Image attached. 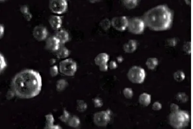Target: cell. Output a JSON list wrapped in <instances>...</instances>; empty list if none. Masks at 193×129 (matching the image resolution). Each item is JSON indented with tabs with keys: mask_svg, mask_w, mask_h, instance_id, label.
<instances>
[{
	"mask_svg": "<svg viewBox=\"0 0 193 129\" xmlns=\"http://www.w3.org/2000/svg\"><path fill=\"white\" fill-rule=\"evenodd\" d=\"M11 90L21 99H30L37 96L42 87V79L37 71L26 69L17 73L11 82Z\"/></svg>",
	"mask_w": 193,
	"mask_h": 129,
	"instance_id": "6da1fadb",
	"label": "cell"
},
{
	"mask_svg": "<svg viewBox=\"0 0 193 129\" xmlns=\"http://www.w3.org/2000/svg\"><path fill=\"white\" fill-rule=\"evenodd\" d=\"M145 25L151 30L162 31L171 28L173 13L166 5H159L147 11L142 17Z\"/></svg>",
	"mask_w": 193,
	"mask_h": 129,
	"instance_id": "7a4b0ae2",
	"label": "cell"
},
{
	"mask_svg": "<svg viewBox=\"0 0 193 129\" xmlns=\"http://www.w3.org/2000/svg\"><path fill=\"white\" fill-rule=\"evenodd\" d=\"M170 125L176 129H182L186 127L190 122V116L187 112L183 110L172 112L169 115Z\"/></svg>",
	"mask_w": 193,
	"mask_h": 129,
	"instance_id": "3957f363",
	"label": "cell"
},
{
	"mask_svg": "<svg viewBox=\"0 0 193 129\" xmlns=\"http://www.w3.org/2000/svg\"><path fill=\"white\" fill-rule=\"evenodd\" d=\"M127 78L130 81L135 84L143 83L145 78V70L140 67H132L127 73Z\"/></svg>",
	"mask_w": 193,
	"mask_h": 129,
	"instance_id": "277c9868",
	"label": "cell"
},
{
	"mask_svg": "<svg viewBox=\"0 0 193 129\" xmlns=\"http://www.w3.org/2000/svg\"><path fill=\"white\" fill-rule=\"evenodd\" d=\"M77 69L76 61L71 59L64 60L60 62L59 71L62 74L66 76H71L75 75Z\"/></svg>",
	"mask_w": 193,
	"mask_h": 129,
	"instance_id": "5b68a950",
	"label": "cell"
},
{
	"mask_svg": "<svg viewBox=\"0 0 193 129\" xmlns=\"http://www.w3.org/2000/svg\"><path fill=\"white\" fill-rule=\"evenodd\" d=\"M145 23L141 18L132 17L128 20V30L131 33L140 35L144 31Z\"/></svg>",
	"mask_w": 193,
	"mask_h": 129,
	"instance_id": "8992f818",
	"label": "cell"
},
{
	"mask_svg": "<svg viewBox=\"0 0 193 129\" xmlns=\"http://www.w3.org/2000/svg\"><path fill=\"white\" fill-rule=\"evenodd\" d=\"M111 112L110 110L100 111L94 114L93 121L97 126L104 127L109 123L111 120Z\"/></svg>",
	"mask_w": 193,
	"mask_h": 129,
	"instance_id": "52a82bcc",
	"label": "cell"
},
{
	"mask_svg": "<svg viewBox=\"0 0 193 129\" xmlns=\"http://www.w3.org/2000/svg\"><path fill=\"white\" fill-rule=\"evenodd\" d=\"M49 7L53 13L60 15L67 11L68 3L65 0H52L50 1Z\"/></svg>",
	"mask_w": 193,
	"mask_h": 129,
	"instance_id": "ba28073f",
	"label": "cell"
},
{
	"mask_svg": "<svg viewBox=\"0 0 193 129\" xmlns=\"http://www.w3.org/2000/svg\"><path fill=\"white\" fill-rule=\"evenodd\" d=\"M128 20L125 16L117 17L111 21L113 27L119 31H124L128 27Z\"/></svg>",
	"mask_w": 193,
	"mask_h": 129,
	"instance_id": "9c48e42d",
	"label": "cell"
},
{
	"mask_svg": "<svg viewBox=\"0 0 193 129\" xmlns=\"http://www.w3.org/2000/svg\"><path fill=\"white\" fill-rule=\"evenodd\" d=\"M48 35L47 29L44 26H36L33 30V36L38 41L45 40Z\"/></svg>",
	"mask_w": 193,
	"mask_h": 129,
	"instance_id": "30bf717a",
	"label": "cell"
},
{
	"mask_svg": "<svg viewBox=\"0 0 193 129\" xmlns=\"http://www.w3.org/2000/svg\"><path fill=\"white\" fill-rule=\"evenodd\" d=\"M45 47L48 50L57 51L60 47V42L56 36L50 37L46 41Z\"/></svg>",
	"mask_w": 193,
	"mask_h": 129,
	"instance_id": "8fae6325",
	"label": "cell"
},
{
	"mask_svg": "<svg viewBox=\"0 0 193 129\" xmlns=\"http://www.w3.org/2000/svg\"><path fill=\"white\" fill-rule=\"evenodd\" d=\"M49 23L53 29L57 30L62 27V21L61 17L58 16H52L49 19Z\"/></svg>",
	"mask_w": 193,
	"mask_h": 129,
	"instance_id": "7c38bea8",
	"label": "cell"
},
{
	"mask_svg": "<svg viewBox=\"0 0 193 129\" xmlns=\"http://www.w3.org/2000/svg\"><path fill=\"white\" fill-rule=\"evenodd\" d=\"M137 43L135 40H130L123 46V50L126 53H131L137 49Z\"/></svg>",
	"mask_w": 193,
	"mask_h": 129,
	"instance_id": "4fadbf2b",
	"label": "cell"
},
{
	"mask_svg": "<svg viewBox=\"0 0 193 129\" xmlns=\"http://www.w3.org/2000/svg\"><path fill=\"white\" fill-rule=\"evenodd\" d=\"M109 60V56L105 53H99L94 59L95 64L99 66L103 64H107Z\"/></svg>",
	"mask_w": 193,
	"mask_h": 129,
	"instance_id": "5bb4252c",
	"label": "cell"
},
{
	"mask_svg": "<svg viewBox=\"0 0 193 129\" xmlns=\"http://www.w3.org/2000/svg\"><path fill=\"white\" fill-rule=\"evenodd\" d=\"M151 95L147 93H143L140 95L139 102L142 106L147 107L151 103Z\"/></svg>",
	"mask_w": 193,
	"mask_h": 129,
	"instance_id": "9a60e30c",
	"label": "cell"
},
{
	"mask_svg": "<svg viewBox=\"0 0 193 129\" xmlns=\"http://www.w3.org/2000/svg\"><path fill=\"white\" fill-rule=\"evenodd\" d=\"M56 36L57 37L61 44H65L69 40V33L64 30H61L57 33Z\"/></svg>",
	"mask_w": 193,
	"mask_h": 129,
	"instance_id": "2e32d148",
	"label": "cell"
},
{
	"mask_svg": "<svg viewBox=\"0 0 193 129\" xmlns=\"http://www.w3.org/2000/svg\"><path fill=\"white\" fill-rule=\"evenodd\" d=\"M69 55V51L65 47H59V49L57 51V57L58 59H65L68 57Z\"/></svg>",
	"mask_w": 193,
	"mask_h": 129,
	"instance_id": "e0dca14e",
	"label": "cell"
},
{
	"mask_svg": "<svg viewBox=\"0 0 193 129\" xmlns=\"http://www.w3.org/2000/svg\"><path fill=\"white\" fill-rule=\"evenodd\" d=\"M20 11L27 21L30 22L31 20V18L33 17V15L30 12L28 6H26V5L21 6V8H20Z\"/></svg>",
	"mask_w": 193,
	"mask_h": 129,
	"instance_id": "ac0fdd59",
	"label": "cell"
},
{
	"mask_svg": "<svg viewBox=\"0 0 193 129\" xmlns=\"http://www.w3.org/2000/svg\"><path fill=\"white\" fill-rule=\"evenodd\" d=\"M159 64V60L155 58H150L147 60L146 65L148 69L154 70L156 68Z\"/></svg>",
	"mask_w": 193,
	"mask_h": 129,
	"instance_id": "d6986e66",
	"label": "cell"
},
{
	"mask_svg": "<svg viewBox=\"0 0 193 129\" xmlns=\"http://www.w3.org/2000/svg\"><path fill=\"white\" fill-rule=\"evenodd\" d=\"M122 2L124 6L128 9H131L136 7L138 3V1L137 0H125Z\"/></svg>",
	"mask_w": 193,
	"mask_h": 129,
	"instance_id": "ffe728a7",
	"label": "cell"
},
{
	"mask_svg": "<svg viewBox=\"0 0 193 129\" xmlns=\"http://www.w3.org/2000/svg\"><path fill=\"white\" fill-rule=\"evenodd\" d=\"M68 86V82L66 80L61 79L57 82L56 89L58 92H62Z\"/></svg>",
	"mask_w": 193,
	"mask_h": 129,
	"instance_id": "44dd1931",
	"label": "cell"
},
{
	"mask_svg": "<svg viewBox=\"0 0 193 129\" xmlns=\"http://www.w3.org/2000/svg\"><path fill=\"white\" fill-rule=\"evenodd\" d=\"M68 125L72 128H77L80 124V121L77 117L74 116L71 117L68 122Z\"/></svg>",
	"mask_w": 193,
	"mask_h": 129,
	"instance_id": "7402d4cb",
	"label": "cell"
},
{
	"mask_svg": "<svg viewBox=\"0 0 193 129\" xmlns=\"http://www.w3.org/2000/svg\"><path fill=\"white\" fill-rule=\"evenodd\" d=\"M88 108V105L83 100H78L76 102V109L79 112H85Z\"/></svg>",
	"mask_w": 193,
	"mask_h": 129,
	"instance_id": "603a6c76",
	"label": "cell"
},
{
	"mask_svg": "<svg viewBox=\"0 0 193 129\" xmlns=\"http://www.w3.org/2000/svg\"><path fill=\"white\" fill-rule=\"evenodd\" d=\"M186 78L185 73L181 71H176L173 74V78L177 82H181L184 80Z\"/></svg>",
	"mask_w": 193,
	"mask_h": 129,
	"instance_id": "cb8c5ba5",
	"label": "cell"
},
{
	"mask_svg": "<svg viewBox=\"0 0 193 129\" xmlns=\"http://www.w3.org/2000/svg\"><path fill=\"white\" fill-rule=\"evenodd\" d=\"M111 25V22L108 18H105L99 23V26L105 31L109 29Z\"/></svg>",
	"mask_w": 193,
	"mask_h": 129,
	"instance_id": "d4e9b609",
	"label": "cell"
},
{
	"mask_svg": "<svg viewBox=\"0 0 193 129\" xmlns=\"http://www.w3.org/2000/svg\"><path fill=\"white\" fill-rule=\"evenodd\" d=\"M177 101L180 103H186L188 100V97L186 94L184 93H179L176 96Z\"/></svg>",
	"mask_w": 193,
	"mask_h": 129,
	"instance_id": "484cf974",
	"label": "cell"
},
{
	"mask_svg": "<svg viewBox=\"0 0 193 129\" xmlns=\"http://www.w3.org/2000/svg\"><path fill=\"white\" fill-rule=\"evenodd\" d=\"M70 117L69 113L66 109H64L63 112V114L59 117V118L63 122L66 123L68 122Z\"/></svg>",
	"mask_w": 193,
	"mask_h": 129,
	"instance_id": "4316f807",
	"label": "cell"
},
{
	"mask_svg": "<svg viewBox=\"0 0 193 129\" xmlns=\"http://www.w3.org/2000/svg\"><path fill=\"white\" fill-rule=\"evenodd\" d=\"M123 95L126 99H131L133 96V92L131 88H126L124 89L123 91Z\"/></svg>",
	"mask_w": 193,
	"mask_h": 129,
	"instance_id": "83f0119b",
	"label": "cell"
},
{
	"mask_svg": "<svg viewBox=\"0 0 193 129\" xmlns=\"http://www.w3.org/2000/svg\"><path fill=\"white\" fill-rule=\"evenodd\" d=\"M166 44L168 46H170V47H174L177 44V39L175 38H169V39L167 40L166 42Z\"/></svg>",
	"mask_w": 193,
	"mask_h": 129,
	"instance_id": "f1b7e54d",
	"label": "cell"
},
{
	"mask_svg": "<svg viewBox=\"0 0 193 129\" xmlns=\"http://www.w3.org/2000/svg\"><path fill=\"white\" fill-rule=\"evenodd\" d=\"M58 68L57 66L54 65L51 67L50 69V74L52 77H55L57 75L58 73Z\"/></svg>",
	"mask_w": 193,
	"mask_h": 129,
	"instance_id": "f546056e",
	"label": "cell"
},
{
	"mask_svg": "<svg viewBox=\"0 0 193 129\" xmlns=\"http://www.w3.org/2000/svg\"><path fill=\"white\" fill-rule=\"evenodd\" d=\"M183 50L186 54H191V42H187L183 46Z\"/></svg>",
	"mask_w": 193,
	"mask_h": 129,
	"instance_id": "4dcf8cb0",
	"label": "cell"
},
{
	"mask_svg": "<svg viewBox=\"0 0 193 129\" xmlns=\"http://www.w3.org/2000/svg\"><path fill=\"white\" fill-rule=\"evenodd\" d=\"M93 100L95 108H101L103 106V101H102V99L100 98L97 97V98H94Z\"/></svg>",
	"mask_w": 193,
	"mask_h": 129,
	"instance_id": "1f68e13d",
	"label": "cell"
},
{
	"mask_svg": "<svg viewBox=\"0 0 193 129\" xmlns=\"http://www.w3.org/2000/svg\"><path fill=\"white\" fill-rule=\"evenodd\" d=\"M44 129H62L59 125H55L54 123H46Z\"/></svg>",
	"mask_w": 193,
	"mask_h": 129,
	"instance_id": "d6a6232c",
	"label": "cell"
},
{
	"mask_svg": "<svg viewBox=\"0 0 193 129\" xmlns=\"http://www.w3.org/2000/svg\"><path fill=\"white\" fill-rule=\"evenodd\" d=\"M0 57H1V72H2V70H4L7 67V64L4 56L2 54H1Z\"/></svg>",
	"mask_w": 193,
	"mask_h": 129,
	"instance_id": "836d02e7",
	"label": "cell"
},
{
	"mask_svg": "<svg viewBox=\"0 0 193 129\" xmlns=\"http://www.w3.org/2000/svg\"><path fill=\"white\" fill-rule=\"evenodd\" d=\"M45 120H46V123H54L55 122V119H54V116L52 114H48L45 116Z\"/></svg>",
	"mask_w": 193,
	"mask_h": 129,
	"instance_id": "e575fe53",
	"label": "cell"
},
{
	"mask_svg": "<svg viewBox=\"0 0 193 129\" xmlns=\"http://www.w3.org/2000/svg\"><path fill=\"white\" fill-rule=\"evenodd\" d=\"M162 104L159 102H155L153 103L152 109L154 111H159L162 108Z\"/></svg>",
	"mask_w": 193,
	"mask_h": 129,
	"instance_id": "d590c367",
	"label": "cell"
},
{
	"mask_svg": "<svg viewBox=\"0 0 193 129\" xmlns=\"http://www.w3.org/2000/svg\"><path fill=\"white\" fill-rule=\"evenodd\" d=\"M179 110V106L175 103H172L170 106V111L172 112H176Z\"/></svg>",
	"mask_w": 193,
	"mask_h": 129,
	"instance_id": "8d00e7d4",
	"label": "cell"
},
{
	"mask_svg": "<svg viewBox=\"0 0 193 129\" xmlns=\"http://www.w3.org/2000/svg\"><path fill=\"white\" fill-rule=\"evenodd\" d=\"M99 69L102 72H106L108 69V65L107 64L100 65L99 66Z\"/></svg>",
	"mask_w": 193,
	"mask_h": 129,
	"instance_id": "74e56055",
	"label": "cell"
},
{
	"mask_svg": "<svg viewBox=\"0 0 193 129\" xmlns=\"http://www.w3.org/2000/svg\"><path fill=\"white\" fill-rule=\"evenodd\" d=\"M117 65L116 61H110V63H109V67L110 69L113 70V69H116V68H117Z\"/></svg>",
	"mask_w": 193,
	"mask_h": 129,
	"instance_id": "f35d334b",
	"label": "cell"
},
{
	"mask_svg": "<svg viewBox=\"0 0 193 129\" xmlns=\"http://www.w3.org/2000/svg\"><path fill=\"white\" fill-rule=\"evenodd\" d=\"M15 95V93H14L13 90H9L8 92L7 93L6 96H7V99H12Z\"/></svg>",
	"mask_w": 193,
	"mask_h": 129,
	"instance_id": "ab89813d",
	"label": "cell"
},
{
	"mask_svg": "<svg viewBox=\"0 0 193 129\" xmlns=\"http://www.w3.org/2000/svg\"><path fill=\"white\" fill-rule=\"evenodd\" d=\"M4 32V27L1 24L0 26V37L1 38L2 37Z\"/></svg>",
	"mask_w": 193,
	"mask_h": 129,
	"instance_id": "60d3db41",
	"label": "cell"
},
{
	"mask_svg": "<svg viewBox=\"0 0 193 129\" xmlns=\"http://www.w3.org/2000/svg\"><path fill=\"white\" fill-rule=\"evenodd\" d=\"M117 61H118L119 63H122L123 60V57L122 56H119L117 58Z\"/></svg>",
	"mask_w": 193,
	"mask_h": 129,
	"instance_id": "b9f144b4",
	"label": "cell"
},
{
	"mask_svg": "<svg viewBox=\"0 0 193 129\" xmlns=\"http://www.w3.org/2000/svg\"><path fill=\"white\" fill-rule=\"evenodd\" d=\"M186 2L187 4H190L191 3V2L190 1H186Z\"/></svg>",
	"mask_w": 193,
	"mask_h": 129,
	"instance_id": "7bdbcfd3",
	"label": "cell"
}]
</instances>
